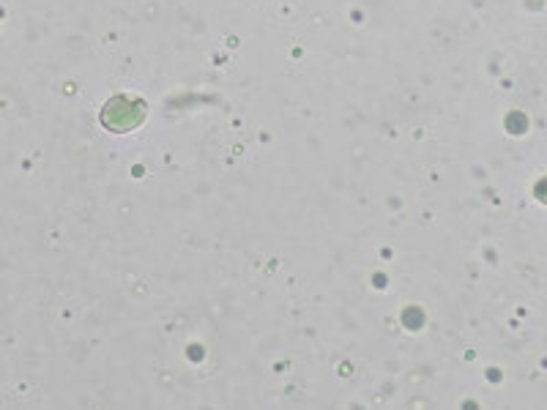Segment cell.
<instances>
[{
  "mask_svg": "<svg viewBox=\"0 0 547 410\" xmlns=\"http://www.w3.org/2000/svg\"><path fill=\"white\" fill-rule=\"evenodd\" d=\"M145 115V107L137 99H126V96H115L107 102L102 110V123L110 132H129L140 126Z\"/></svg>",
  "mask_w": 547,
  "mask_h": 410,
  "instance_id": "1",
  "label": "cell"
},
{
  "mask_svg": "<svg viewBox=\"0 0 547 410\" xmlns=\"http://www.w3.org/2000/svg\"><path fill=\"white\" fill-rule=\"evenodd\" d=\"M537 197L542 200V203H547V178H542L537 184Z\"/></svg>",
  "mask_w": 547,
  "mask_h": 410,
  "instance_id": "2",
  "label": "cell"
}]
</instances>
